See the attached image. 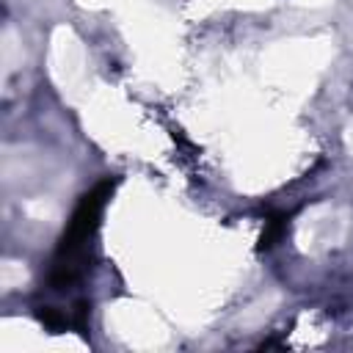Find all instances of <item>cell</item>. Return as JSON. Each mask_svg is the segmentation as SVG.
I'll list each match as a JSON object with an SVG mask.
<instances>
[{
    "instance_id": "obj_1",
    "label": "cell",
    "mask_w": 353,
    "mask_h": 353,
    "mask_svg": "<svg viewBox=\"0 0 353 353\" xmlns=\"http://www.w3.org/2000/svg\"><path fill=\"white\" fill-rule=\"evenodd\" d=\"M119 179L108 176L102 182H97L88 193L80 196L61 240L55 248V259H52V270H50V287L52 290H63L69 287L77 276H80V262H83V245L88 243V237L97 232L102 210L108 204V199L113 196Z\"/></svg>"
},
{
    "instance_id": "obj_4",
    "label": "cell",
    "mask_w": 353,
    "mask_h": 353,
    "mask_svg": "<svg viewBox=\"0 0 353 353\" xmlns=\"http://www.w3.org/2000/svg\"><path fill=\"white\" fill-rule=\"evenodd\" d=\"M88 301H77V306H74V314H72V325L77 328V334H83L85 336V331H88Z\"/></svg>"
},
{
    "instance_id": "obj_3",
    "label": "cell",
    "mask_w": 353,
    "mask_h": 353,
    "mask_svg": "<svg viewBox=\"0 0 353 353\" xmlns=\"http://www.w3.org/2000/svg\"><path fill=\"white\" fill-rule=\"evenodd\" d=\"M36 317H39V323H44L50 331H61V328L72 325V317H66V314L58 312L55 306H39V309H36Z\"/></svg>"
},
{
    "instance_id": "obj_2",
    "label": "cell",
    "mask_w": 353,
    "mask_h": 353,
    "mask_svg": "<svg viewBox=\"0 0 353 353\" xmlns=\"http://www.w3.org/2000/svg\"><path fill=\"white\" fill-rule=\"evenodd\" d=\"M287 232V215L284 212H276V215H270L268 221H265V229H262V234H259V251H265V248H273L279 240H281V234Z\"/></svg>"
}]
</instances>
